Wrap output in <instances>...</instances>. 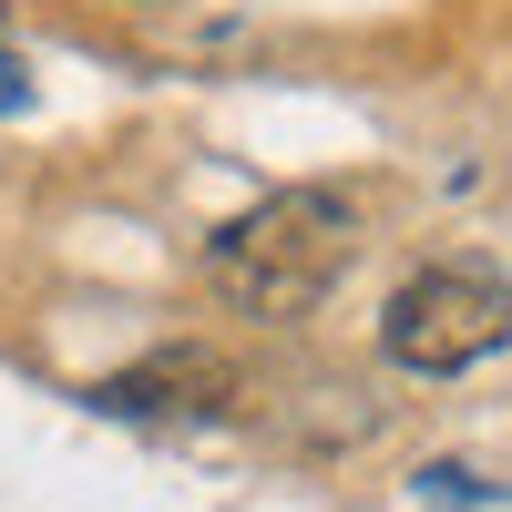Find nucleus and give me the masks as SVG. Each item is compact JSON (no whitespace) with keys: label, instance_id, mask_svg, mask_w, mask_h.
I'll use <instances>...</instances> for the list:
<instances>
[{"label":"nucleus","instance_id":"20e7f679","mask_svg":"<svg viewBox=\"0 0 512 512\" xmlns=\"http://www.w3.org/2000/svg\"><path fill=\"white\" fill-rule=\"evenodd\" d=\"M21 103H31V82H21V62H11V52H0V113H21Z\"/></svg>","mask_w":512,"mask_h":512},{"label":"nucleus","instance_id":"f257e3e1","mask_svg":"<svg viewBox=\"0 0 512 512\" xmlns=\"http://www.w3.org/2000/svg\"><path fill=\"white\" fill-rule=\"evenodd\" d=\"M359 256V195L349 185H287L205 236V287L236 318H308Z\"/></svg>","mask_w":512,"mask_h":512},{"label":"nucleus","instance_id":"7ed1b4c3","mask_svg":"<svg viewBox=\"0 0 512 512\" xmlns=\"http://www.w3.org/2000/svg\"><path fill=\"white\" fill-rule=\"evenodd\" d=\"M93 400L123 410V420H236L246 410V369L216 359V349H154L134 369H113Z\"/></svg>","mask_w":512,"mask_h":512},{"label":"nucleus","instance_id":"39448f33","mask_svg":"<svg viewBox=\"0 0 512 512\" xmlns=\"http://www.w3.org/2000/svg\"><path fill=\"white\" fill-rule=\"evenodd\" d=\"M0 21H11V0H0Z\"/></svg>","mask_w":512,"mask_h":512},{"label":"nucleus","instance_id":"f03ea898","mask_svg":"<svg viewBox=\"0 0 512 512\" xmlns=\"http://www.w3.org/2000/svg\"><path fill=\"white\" fill-rule=\"evenodd\" d=\"M379 349L420 379H451V369H482L492 349H512V277L502 267H420L390 308H379Z\"/></svg>","mask_w":512,"mask_h":512}]
</instances>
